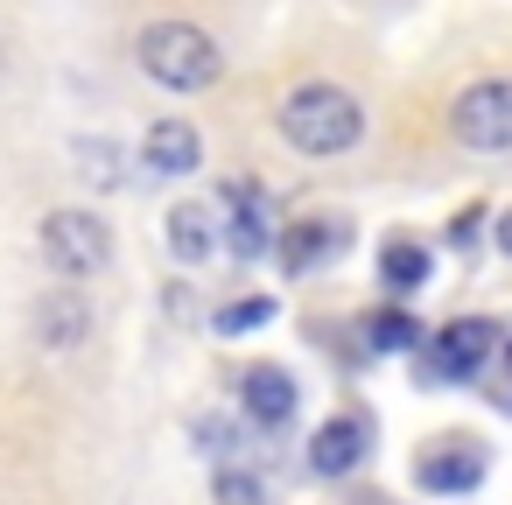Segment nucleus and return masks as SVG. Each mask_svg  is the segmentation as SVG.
Listing matches in <instances>:
<instances>
[{
  "mask_svg": "<svg viewBox=\"0 0 512 505\" xmlns=\"http://www.w3.org/2000/svg\"><path fill=\"white\" fill-rule=\"evenodd\" d=\"M365 449H372L365 414H337V421L316 428V442H309V470H316V477H351V470L365 463Z\"/></svg>",
  "mask_w": 512,
  "mask_h": 505,
  "instance_id": "7",
  "label": "nucleus"
},
{
  "mask_svg": "<svg viewBox=\"0 0 512 505\" xmlns=\"http://www.w3.org/2000/svg\"><path fill=\"white\" fill-rule=\"evenodd\" d=\"M365 344L372 351H414L421 344V323L407 309H379V316H365Z\"/></svg>",
  "mask_w": 512,
  "mask_h": 505,
  "instance_id": "15",
  "label": "nucleus"
},
{
  "mask_svg": "<svg viewBox=\"0 0 512 505\" xmlns=\"http://www.w3.org/2000/svg\"><path fill=\"white\" fill-rule=\"evenodd\" d=\"M260 323H274V295H239V302L218 309V330H225V337H232V330H260Z\"/></svg>",
  "mask_w": 512,
  "mask_h": 505,
  "instance_id": "17",
  "label": "nucleus"
},
{
  "mask_svg": "<svg viewBox=\"0 0 512 505\" xmlns=\"http://www.w3.org/2000/svg\"><path fill=\"white\" fill-rule=\"evenodd\" d=\"M141 162H148L155 176H197V169H204V141H197V127H183V120H155L148 141H141Z\"/></svg>",
  "mask_w": 512,
  "mask_h": 505,
  "instance_id": "8",
  "label": "nucleus"
},
{
  "mask_svg": "<svg viewBox=\"0 0 512 505\" xmlns=\"http://www.w3.org/2000/svg\"><path fill=\"white\" fill-rule=\"evenodd\" d=\"M379 281H386L393 295H414V288L428 281V246H414V239H393V246L379 253Z\"/></svg>",
  "mask_w": 512,
  "mask_h": 505,
  "instance_id": "14",
  "label": "nucleus"
},
{
  "mask_svg": "<svg viewBox=\"0 0 512 505\" xmlns=\"http://www.w3.org/2000/svg\"><path fill=\"white\" fill-rule=\"evenodd\" d=\"M491 239H498V253H505V260H512V211H505V218H498V225H491Z\"/></svg>",
  "mask_w": 512,
  "mask_h": 505,
  "instance_id": "19",
  "label": "nucleus"
},
{
  "mask_svg": "<svg viewBox=\"0 0 512 505\" xmlns=\"http://www.w3.org/2000/svg\"><path fill=\"white\" fill-rule=\"evenodd\" d=\"M344 239H351V232H344L337 218L288 225V239H281V267H288V274H309L316 260H337V253H344Z\"/></svg>",
  "mask_w": 512,
  "mask_h": 505,
  "instance_id": "10",
  "label": "nucleus"
},
{
  "mask_svg": "<svg viewBox=\"0 0 512 505\" xmlns=\"http://www.w3.org/2000/svg\"><path fill=\"white\" fill-rule=\"evenodd\" d=\"M78 162H85V169H78L85 183L120 190V148H113V141H78Z\"/></svg>",
  "mask_w": 512,
  "mask_h": 505,
  "instance_id": "16",
  "label": "nucleus"
},
{
  "mask_svg": "<svg viewBox=\"0 0 512 505\" xmlns=\"http://www.w3.org/2000/svg\"><path fill=\"white\" fill-rule=\"evenodd\" d=\"M239 400H246V421H253V428H288L302 393H295V372H281V365H246Z\"/></svg>",
  "mask_w": 512,
  "mask_h": 505,
  "instance_id": "6",
  "label": "nucleus"
},
{
  "mask_svg": "<svg viewBox=\"0 0 512 505\" xmlns=\"http://www.w3.org/2000/svg\"><path fill=\"white\" fill-rule=\"evenodd\" d=\"M281 141L295 155H344L365 141V106L344 92V85H302L281 99Z\"/></svg>",
  "mask_w": 512,
  "mask_h": 505,
  "instance_id": "1",
  "label": "nucleus"
},
{
  "mask_svg": "<svg viewBox=\"0 0 512 505\" xmlns=\"http://www.w3.org/2000/svg\"><path fill=\"white\" fill-rule=\"evenodd\" d=\"M134 57H141V71H148L155 85H169V92H204V85L225 78L218 43H211L204 29H190V22H155V29H141Z\"/></svg>",
  "mask_w": 512,
  "mask_h": 505,
  "instance_id": "2",
  "label": "nucleus"
},
{
  "mask_svg": "<svg viewBox=\"0 0 512 505\" xmlns=\"http://www.w3.org/2000/svg\"><path fill=\"white\" fill-rule=\"evenodd\" d=\"M225 204H232V218H225V246H232L239 260H260V253L274 246V218H267L260 190H253V183H232Z\"/></svg>",
  "mask_w": 512,
  "mask_h": 505,
  "instance_id": "9",
  "label": "nucleus"
},
{
  "mask_svg": "<svg viewBox=\"0 0 512 505\" xmlns=\"http://www.w3.org/2000/svg\"><path fill=\"white\" fill-rule=\"evenodd\" d=\"M449 134L477 155H505L512 148V78H484L470 92H456L449 106Z\"/></svg>",
  "mask_w": 512,
  "mask_h": 505,
  "instance_id": "3",
  "label": "nucleus"
},
{
  "mask_svg": "<svg viewBox=\"0 0 512 505\" xmlns=\"http://www.w3.org/2000/svg\"><path fill=\"white\" fill-rule=\"evenodd\" d=\"M498 351V330L484 316H456L449 330H435V351H428V372L435 379H470L484 358Z\"/></svg>",
  "mask_w": 512,
  "mask_h": 505,
  "instance_id": "5",
  "label": "nucleus"
},
{
  "mask_svg": "<svg viewBox=\"0 0 512 505\" xmlns=\"http://www.w3.org/2000/svg\"><path fill=\"white\" fill-rule=\"evenodd\" d=\"M43 260L64 274V281H85L113 260V232L92 218V211H50L43 218Z\"/></svg>",
  "mask_w": 512,
  "mask_h": 505,
  "instance_id": "4",
  "label": "nucleus"
},
{
  "mask_svg": "<svg viewBox=\"0 0 512 505\" xmlns=\"http://www.w3.org/2000/svg\"><path fill=\"white\" fill-rule=\"evenodd\" d=\"M29 323H36V344H43V351H78L85 330H92V316H85L78 295H43Z\"/></svg>",
  "mask_w": 512,
  "mask_h": 505,
  "instance_id": "11",
  "label": "nucleus"
},
{
  "mask_svg": "<svg viewBox=\"0 0 512 505\" xmlns=\"http://www.w3.org/2000/svg\"><path fill=\"white\" fill-rule=\"evenodd\" d=\"M477 477H484V456L470 442H442L435 456H421V484L428 491H470Z\"/></svg>",
  "mask_w": 512,
  "mask_h": 505,
  "instance_id": "13",
  "label": "nucleus"
},
{
  "mask_svg": "<svg viewBox=\"0 0 512 505\" xmlns=\"http://www.w3.org/2000/svg\"><path fill=\"white\" fill-rule=\"evenodd\" d=\"M218 505H260V484L253 477H218Z\"/></svg>",
  "mask_w": 512,
  "mask_h": 505,
  "instance_id": "18",
  "label": "nucleus"
},
{
  "mask_svg": "<svg viewBox=\"0 0 512 505\" xmlns=\"http://www.w3.org/2000/svg\"><path fill=\"white\" fill-rule=\"evenodd\" d=\"M225 232H218V218H211V204H176L169 211V253L176 260H211V246H218Z\"/></svg>",
  "mask_w": 512,
  "mask_h": 505,
  "instance_id": "12",
  "label": "nucleus"
},
{
  "mask_svg": "<svg viewBox=\"0 0 512 505\" xmlns=\"http://www.w3.org/2000/svg\"><path fill=\"white\" fill-rule=\"evenodd\" d=\"M0 78H8V57H0Z\"/></svg>",
  "mask_w": 512,
  "mask_h": 505,
  "instance_id": "20",
  "label": "nucleus"
}]
</instances>
